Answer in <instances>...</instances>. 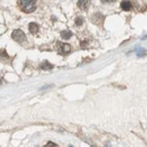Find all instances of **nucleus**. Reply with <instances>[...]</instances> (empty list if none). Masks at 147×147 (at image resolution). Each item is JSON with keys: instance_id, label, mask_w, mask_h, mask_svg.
<instances>
[{"instance_id": "15", "label": "nucleus", "mask_w": 147, "mask_h": 147, "mask_svg": "<svg viewBox=\"0 0 147 147\" xmlns=\"http://www.w3.org/2000/svg\"><path fill=\"white\" fill-rule=\"evenodd\" d=\"M69 147H73V146H69Z\"/></svg>"}, {"instance_id": "14", "label": "nucleus", "mask_w": 147, "mask_h": 147, "mask_svg": "<svg viewBox=\"0 0 147 147\" xmlns=\"http://www.w3.org/2000/svg\"><path fill=\"white\" fill-rule=\"evenodd\" d=\"M0 84H1V80H0Z\"/></svg>"}, {"instance_id": "12", "label": "nucleus", "mask_w": 147, "mask_h": 147, "mask_svg": "<svg viewBox=\"0 0 147 147\" xmlns=\"http://www.w3.org/2000/svg\"><path fill=\"white\" fill-rule=\"evenodd\" d=\"M54 146H55V145H54L53 142H48V144L46 145V147H54Z\"/></svg>"}, {"instance_id": "1", "label": "nucleus", "mask_w": 147, "mask_h": 147, "mask_svg": "<svg viewBox=\"0 0 147 147\" xmlns=\"http://www.w3.org/2000/svg\"><path fill=\"white\" fill-rule=\"evenodd\" d=\"M19 6L25 13H32L36 8V1L35 0H21L19 1Z\"/></svg>"}, {"instance_id": "13", "label": "nucleus", "mask_w": 147, "mask_h": 147, "mask_svg": "<svg viewBox=\"0 0 147 147\" xmlns=\"http://www.w3.org/2000/svg\"><path fill=\"white\" fill-rule=\"evenodd\" d=\"M106 147H111V145H109V144H107V145H106Z\"/></svg>"}, {"instance_id": "3", "label": "nucleus", "mask_w": 147, "mask_h": 147, "mask_svg": "<svg viewBox=\"0 0 147 147\" xmlns=\"http://www.w3.org/2000/svg\"><path fill=\"white\" fill-rule=\"evenodd\" d=\"M58 48H59V53L60 54H67L71 52V46L68 44H64V42H58Z\"/></svg>"}, {"instance_id": "4", "label": "nucleus", "mask_w": 147, "mask_h": 147, "mask_svg": "<svg viewBox=\"0 0 147 147\" xmlns=\"http://www.w3.org/2000/svg\"><path fill=\"white\" fill-rule=\"evenodd\" d=\"M120 7L124 11H131L132 9V3L131 1H121Z\"/></svg>"}, {"instance_id": "10", "label": "nucleus", "mask_w": 147, "mask_h": 147, "mask_svg": "<svg viewBox=\"0 0 147 147\" xmlns=\"http://www.w3.org/2000/svg\"><path fill=\"white\" fill-rule=\"evenodd\" d=\"M82 22H84V18H82V17H78V18L76 19V25H77V26H81Z\"/></svg>"}, {"instance_id": "9", "label": "nucleus", "mask_w": 147, "mask_h": 147, "mask_svg": "<svg viewBox=\"0 0 147 147\" xmlns=\"http://www.w3.org/2000/svg\"><path fill=\"white\" fill-rule=\"evenodd\" d=\"M71 36H72V33L69 31H63V32H61V38H63L64 40L69 39Z\"/></svg>"}, {"instance_id": "2", "label": "nucleus", "mask_w": 147, "mask_h": 147, "mask_svg": "<svg viewBox=\"0 0 147 147\" xmlns=\"http://www.w3.org/2000/svg\"><path fill=\"white\" fill-rule=\"evenodd\" d=\"M12 38H13L17 42L21 44L24 41H26V34L21 30H16V31H13V33H12Z\"/></svg>"}, {"instance_id": "5", "label": "nucleus", "mask_w": 147, "mask_h": 147, "mask_svg": "<svg viewBox=\"0 0 147 147\" xmlns=\"http://www.w3.org/2000/svg\"><path fill=\"white\" fill-rule=\"evenodd\" d=\"M90 3H91V1H88V0H79V1H78V6H79L81 9H86V8H88Z\"/></svg>"}, {"instance_id": "7", "label": "nucleus", "mask_w": 147, "mask_h": 147, "mask_svg": "<svg viewBox=\"0 0 147 147\" xmlns=\"http://www.w3.org/2000/svg\"><path fill=\"white\" fill-rule=\"evenodd\" d=\"M8 59H9V57H8L7 52L5 50H0V61H5V63H7Z\"/></svg>"}, {"instance_id": "11", "label": "nucleus", "mask_w": 147, "mask_h": 147, "mask_svg": "<svg viewBox=\"0 0 147 147\" xmlns=\"http://www.w3.org/2000/svg\"><path fill=\"white\" fill-rule=\"evenodd\" d=\"M146 55V51L144 50V48H139V51H138V57H144Z\"/></svg>"}, {"instance_id": "8", "label": "nucleus", "mask_w": 147, "mask_h": 147, "mask_svg": "<svg viewBox=\"0 0 147 147\" xmlns=\"http://www.w3.org/2000/svg\"><path fill=\"white\" fill-rule=\"evenodd\" d=\"M54 66L52 64H50L48 61H42V63L40 64V68L41 69H52Z\"/></svg>"}, {"instance_id": "6", "label": "nucleus", "mask_w": 147, "mask_h": 147, "mask_svg": "<svg viewBox=\"0 0 147 147\" xmlns=\"http://www.w3.org/2000/svg\"><path fill=\"white\" fill-rule=\"evenodd\" d=\"M28 28H30V32L31 33L35 34L36 32L39 31V25H38V24H35V22H31L30 25H28Z\"/></svg>"}]
</instances>
